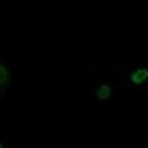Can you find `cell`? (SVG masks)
Returning <instances> with one entry per match:
<instances>
[{
    "mask_svg": "<svg viewBox=\"0 0 148 148\" xmlns=\"http://www.w3.org/2000/svg\"><path fill=\"white\" fill-rule=\"evenodd\" d=\"M6 83H8V71L0 64V86H5Z\"/></svg>",
    "mask_w": 148,
    "mask_h": 148,
    "instance_id": "cell-3",
    "label": "cell"
},
{
    "mask_svg": "<svg viewBox=\"0 0 148 148\" xmlns=\"http://www.w3.org/2000/svg\"><path fill=\"white\" fill-rule=\"evenodd\" d=\"M0 148H2V144H0Z\"/></svg>",
    "mask_w": 148,
    "mask_h": 148,
    "instance_id": "cell-4",
    "label": "cell"
},
{
    "mask_svg": "<svg viewBox=\"0 0 148 148\" xmlns=\"http://www.w3.org/2000/svg\"><path fill=\"white\" fill-rule=\"evenodd\" d=\"M110 95H111V89L107 84H102L101 88L98 89V98H99V99H108Z\"/></svg>",
    "mask_w": 148,
    "mask_h": 148,
    "instance_id": "cell-2",
    "label": "cell"
},
{
    "mask_svg": "<svg viewBox=\"0 0 148 148\" xmlns=\"http://www.w3.org/2000/svg\"><path fill=\"white\" fill-rule=\"evenodd\" d=\"M148 79V70H145V68H141V70H136L132 76H130V80H132V83H135V84H141L142 82H145Z\"/></svg>",
    "mask_w": 148,
    "mask_h": 148,
    "instance_id": "cell-1",
    "label": "cell"
}]
</instances>
